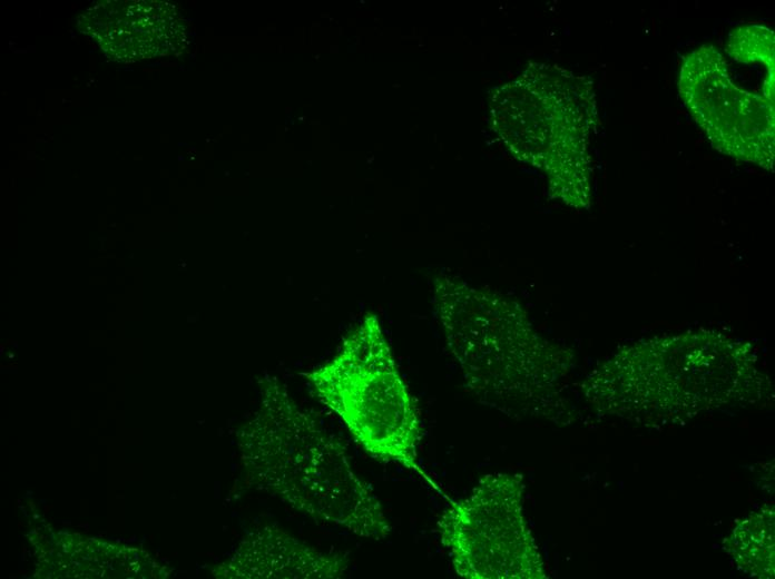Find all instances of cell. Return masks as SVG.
<instances>
[{
    "label": "cell",
    "instance_id": "1",
    "mask_svg": "<svg viewBox=\"0 0 775 579\" xmlns=\"http://www.w3.org/2000/svg\"><path fill=\"white\" fill-rule=\"evenodd\" d=\"M261 389V409L242 432L255 487L316 522L362 538H386L392 527L381 502L353 470L341 440L275 376L264 377Z\"/></svg>",
    "mask_w": 775,
    "mask_h": 579
},
{
    "label": "cell",
    "instance_id": "2",
    "mask_svg": "<svg viewBox=\"0 0 775 579\" xmlns=\"http://www.w3.org/2000/svg\"><path fill=\"white\" fill-rule=\"evenodd\" d=\"M432 302L463 385L478 402L518 416L552 389L560 352L533 332L516 301L441 273Z\"/></svg>",
    "mask_w": 775,
    "mask_h": 579
},
{
    "label": "cell",
    "instance_id": "3",
    "mask_svg": "<svg viewBox=\"0 0 775 579\" xmlns=\"http://www.w3.org/2000/svg\"><path fill=\"white\" fill-rule=\"evenodd\" d=\"M496 130L520 161L546 173L549 190L573 207L590 202L588 147L598 115L590 81L536 63L494 92Z\"/></svg>",
    "mask_w": 775,
    "mask_h": 579
},
{
    "label": "cell",
    "instance_id": "4",
    "mask_svg": "<svg viewBox=\"0 0 775 579\" xmlns=\"http://www.w3.org/2000/svg\"><path fill=\"white\" fill-rule=\"evenodd\" d=\"M305 376L367 453L428 480L418 461L416 410L375 315H366L339 353Z\"/></svg>",
    "mask_w": 775,
    "mask_h": 579
},
{
    "label": "cell",
    "instance_id": "5",
    "mask_svg": "<svg viewBox=\"0 0 775 579\" xmlns=\"http://www.w3.org/2000/svg\"><path fill=\"white\" fill-rule=\"evenodd\" d=\"M519 474L483 475L452 501L436 526L455 572L468 579L543 578L542 562L522 513Z\"/></svg>",
    "mask_w": 775,
    "mask_h": 579
},
{
    "label": "cell",
    "instance_id": "6",
    "mask_svg": "<svg viewBox=\"0 0 775 579\" xmlns=\"http://www.w3.org/2000/svg\"><path fill=\"white\" fill-rule=\"evenodd\" d=\"M725 57L712 45L689 52L680 66L678 91L713 148L772 169L774 100L734 84Z\"/></svg>",
    "mask_w": 775,
    "mask_h": 579
},
{
    "label": "cell",
    "instance_id": "7",
    "mask_svg": "<svg viewBox=\"0 0 775 579\" xmlns=\"http://www.w3.org/2000/svg\"><path fill=\"white\" fill-rule=\"evenodd\" d=\"M79 24L118 61L173 52L185 30L175 7L160 1H105L80 16Z\"/></svg>",
    "mask_w": 775,
    "mask_h": 579
},
{
    "label": "cell",
    "instance_id": "8",
    "mask_svg": "<svg viewBox=\"0 0 775 579\" xmlns=\"http://www.w3.org/2000/svg\"><path fill=\"white\" fill-rule=\"evenodd\" d=\"M237 576L248 578H341L347 558L339 551H322L277 526H265L246 543Z\"/></svg>",
    "mask_w": 775,
    "mask_h": 579
},
{
    "label": "cell",
    "instance_id": "9",
    "mask_svg": "<svg viewBox=\"0 0 775 579\" xmlns=\"http://www.w3.org/2000/svg\"><path fill=\"white\" fill-rule=\"evenodd\" d=\"M726 50L736 61L761 62L774 75V32L767 27L749 24L733 30Z\"/></svg>",
    "mask_w": 775,
    "mask_h": 579
}]
</instances>
